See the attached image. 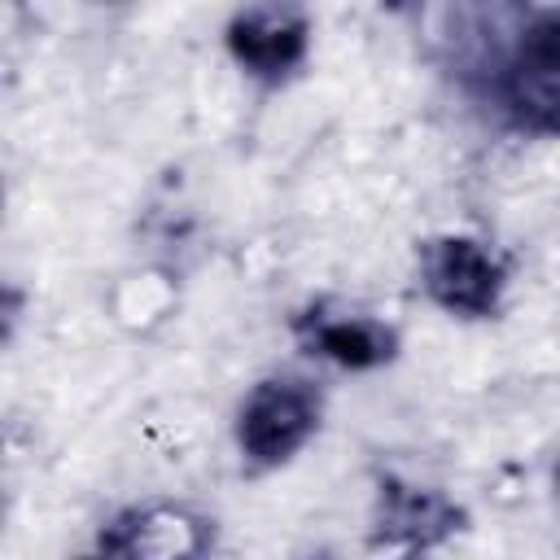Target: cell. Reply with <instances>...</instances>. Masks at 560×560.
<instances>
[{"instance_id":"cell-7","label":"cell","mask_w":560,"mask_h":560,"mask_svg":"<svg viewBox=\"0 0 560 560\" xmlns=\"http://www.w3.org/2000/svg\"><path fill=\"white\" fill-rule=\"evenodd\" d=\"M311 346L346 368H376L394 354V332L363 315H341V319H319L311 328Z\"/></svg>"},{"instance_id":"cell-9","label":"cell","mask_w":560,"mask_h":560,"mask_svg":"<svg viewBox=\"0 0 560 560\" xmlns=\"http://www.w3.org/2000/svg\"><path fill=\"white\" fill-rule=\"evenodd\" d=\"M556 481H560V468H556Z\"/></svg>"},{"instance_id":"cell-5","label":"cell","mask_w":560,"mask_h":560,"mask_svg":"<svg viewBox=\"0 0 560 560\" xmlns=\"http://www.w3.org/2000/svg\"><path fill=\"white\" fill-rule=\"evenodd\" d=\"M206 521L179 508H140L127 512L105 538V560H201L206 551Z\"/></svg>"},{"instance_id":"cell-6","label":"cell","mask_w":560,"mask_h":560,"mask_svg":"<svg viewBox=\"0 0 560 560\" xmlns=\"http://www.w3.org/2000/svg\"><path fill=\"white\" fill-rule=\"evenodd\" d=\"M455 525V512L429 494V490H411V486H389L385 490V512H381V534L389 542H407L420 547L438 534H446Z\"/></svg>"},{"instance_id":"cell-3","label":"cell","mask_w":560,"mask_h":560,"mask_svg":"<svg viewBox=\"0 0 560 560\" xmlns=\"http://www.w3.org/2000/svg\"><path fill=\"white\" fill-rule=\"evenodd\" d=\"M424 284L455 315H490L499 306L503 267L468 236H442L424 249Z\"/></svg>"},{"instance_id":"cell-1","label":"cell","mask_w":560,"mask_h":560,"mask_svg":"<svg viewBox=\"0 0 560 560\" xmlns=\"http://www.w3.org/2000/svg\"><path fill=\"white\" fill-rule=\"evenodd\" d=\"M319 424V394L311 381L271 376L258 381L241 407L236 442L254 464H284Z\"/></svg>"},{"instance_id":"cell-8","label":"cell","mask_w":560,"mask_h":560,"mask_svg":"<svg viewBox=\"0 0 560 560\" xmlns=\"http://www.w3.org/2000/svg\"><path fill=\"white\" fill-rule=\"evenodd\" d=\"M315 560H332V556H315Z\"/></svg>"},{"instance_id":"cell-4","label":"cell","mask_w":560,"mask_h":560,"mask_svg":"<svg viewBox=\"0 0 560 560\" xmlns=\"http://www.w3.org/2000/svg\"><path fill=\"white\" fill-rule=\"evenodd\" d=\"M228 48L254 79H284L306 57V18L284 4H254L228 22Z\"/></svg>"},{"instance_id":"cell-10","label":"cell","mask_w":560,"mask_h":560,"mask_svg":"<svg viewBox=\"0 0 560 560\" xmlns=\"http://www.w3.org/2000/svg\"><path fill=\"white\" fill-rule=\"evenodd\" d=\"M92 560H105V556H92Z\"/></svg>"},{"instance_id":"cell-2","label":"cell","mask_w":560,"mask_h":560,"mask_svg":"<svg viewBox=\"0 0 560 560\" xmlns=\"http://www.w3.org/2000/svg\"><path fill=\"white\" fill-rule=\"evenodd\" d=\"M508 109L538 131H560V13L534 22L503 70Z\"/></svg>"}]
</instances>
